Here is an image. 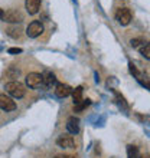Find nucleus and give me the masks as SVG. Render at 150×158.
<instances>
[{"label": "nucleus", "instance_id": "nucleus-1", "mask_svg": "<svg viewBox=\"0 0 150 158\" xmlns=\"http://www.w3.org/2000/svg\"><path fill=\"white\" fill-rule=\"evenodd\" d=\"M6 92H7L9 95H12L13 98H23L25 96V94H26V89H25V85H22L20 82H9V83H6Z\"/></svg>", "mask_w": 150, "mask_h": 158}, {"label": "nucleus", "instance_id": "nucleus-2", "mask_svg": "<svg viewBox=\"0 0 150 158\" xmlns=\"http://www.w3.org/2000/svg\"><path fill=\"white\" fill-rule=\"evenodd\" d=\"M133 19V15L130 12V9L127 7H120L116 12V20L120 23L121 26H127Z\"/></svg>", "mask_w": 150, "mask_h": 158}, {"label": "nucleus", "instance_id": "nucleus-3", "mask_svg": "<svg viewBox=\"0 0 150 158\" xmlns=\"http://www.w3.org/2000/svg\"><path fill=\"white\" fill-rule=\"evenodd\" d=\"M2 20L3 22H9V23H20L23 20V15H22L19 10H7L6 13H3V16H2Z\"/></svg>", "mask_w": 150, "mask_h": 158}, {"label": "nucleus", "instance_id": "nucleus-4", "mask_svg": "<svg viewBox=\"0 0 150 158\" xmlns=\"http://www.w3.org/2000/svg\"><path fill=\"white\" fill-rule=\"evenodd\" d=\"M42 32H43V25H42L39 20H33L29 26H28V29H26V35L32 39L41 36Z\"/></svg>", "mask_w": 150, "mask_h": 158}, {"label": "nucleus", "instance_id": "nucleus-5", "mask_svg": "<svg viewBox=\"0 0 150 158\" xmlns=\"http://www.w3.org/2000/svg\"><path fill=\"white\" fill-rule=\"evenodd\" d=\"M26 85L32 89L35 88H39L42 85V75L41 73H36V72H32L26 76Z\"/></svg>", "mask_w": 150, "mask_h": 158}, {"label": "nucleus", "instance_id": "nucleus-6", "mask_svg": "<svg viewBox=\"0 0 150 158\" xmlns=\"http://www.w3.org/2000/svg\"><path fill=\"white\" fill-rule=\"evenodd\" d=\"M0 108L4 109L6 112L13 111V109H16V102H15L12 98L6 96L4 94H0Z\"/></svg>", "mask_w": 150, "mask_h": 158}, {"label": "nucleus", "instance_id": "nucleus-7", "mask_svg": "<svg viewBox=\"0 0 150 158\" xmlns=\"http://www.w3.org/2000/svg\"><path fill=\"white\" fill-rule=\"evenodd\" d=\"M67 129L68 132L72 134V135H77V134L79 132V119L75 117H71L68 118L67 121Z\"/></svg>", "mask_w": 150, "mask_h": 158}, {"label": "nucleus", "instance_id": "nucleus-8", "mask_svg": "<svg viewBox=\"0 0 150 158\" xmlns=\"http://www.w3.org/2000/svg\"><path fill=\"white\" fill-rule=\"evenodd\" d=\"M71 92H72V88L69 85H67V83H58L56 89H55V94L59 98H67L68 95H71Z\"/></svg>", "mask_w": 150, "mask_h": 158}, {"label": "nucleus", "instance_id": "nucleus-9", "mask_svg": "<svg viewBox=\"0 0 150 158\" xmlns=\"http://www.w3.org/2000/svg\"><path fill=\"white\" fill-rule=\"evenodd\" d=\"M56 144H58L61 148H74L75 147V142H74V138L71 135H62L56 139Z\"/></svg>", "mask_w": 150, "mask_h": 158}, {"label": "nucleus", "instance_id": "nucleus-10", "mask_svg": "<svg viewBox=\"0 0 150 158\" xmlns=\"http://www.w3.org/2000/svg\"><path fill=\"white\" fill-rule=\"evenodd\" d=\"M25 6L29 15H36L41 9V0H26Z\"/></svg>", "mask_w": 150, "mask_h": 158}, {"label": "nucleus", "instance_id": "nucleus-11", "mask_svg": "<svg viewBox=\"0 0 150 158\" xmlns=\"http://www.w3.org/2000/svg\"><path fill=\"white\" fill-rule=\"evenodd\" d=\"M55 81H56V78H55V75L51 71H46L42 75V83H45L46 86H52L55 83Z\"/></svg>", "mask_w": 150, "mask_h": 158}, {"label": "nucleus", "instance_id": "nucleus-12", "mask_svg": "<svg viewBox=\"0 0 150 158\" xmlns=\"http://www.w3.org/2000/svg\"><path fill=\"white\" fill-rule=\"evenodd\" d=\"M72 99H74V105L79 104L81 101H82V86H78L75 88V89H72Z\"/></svg>", "mask_w": 150, "mask_h": 158}, {"label": "nucleus", "instance_id": "nucleus-13", "mask_svg": "<svg viewBox=\"0 0 150 158\" xmlns=\"http://www.w3.org/2000/svg\"><path fill=\"white\" fill-rule=\"evenodd\" d=\"M127 157L129 158H140V152L136 145H127Z\"/></svg>", "mask_w": 150, "mask_h": 158}, {"label": "nucleus", "instance_id": "nucleus-14", "mask_svg": "<svg viewBox=\"0 0 150 158\" xmlns=\"http://www.w3.org/2000/svg\"><path fill=\"white\" fill-rule=\"evenodd\" d=\"M20 32H22V29L20 27H7V30H6V33L9 35V36H12V38H15V39H17V38H20Z\"/></svg>", "mask_w": 150, "mask_h": 158}, {"label": "nucleus", "instance_id": "nucleus-15", "mask_svg": "<svg viewBox=\"0 0 150 158\" xmlns=\"http://www.w3.org/2000/svg\"><path fill=\"white\" fill-rule=\"evenodd\" d=\"M90 104H91V101H90V99H82L79 104L74 105V111H84V109L87 108Z\"/></svg>", "mask_w": 150, "mask_h": 158}, {"label": "nucleus", "instance_id": "nucleus-16", "mask_svg": "<svg viewBox=\"0 0 150 158\" xmlns=\"http://www.w3.org/2000/svg\"><path fill=\"white\" fill-rule=\"evenodd\" d=\"M130 43H131V46H133L134 49H139L140 46H144V45H146L147 42L144 40L143 38H136V39H131V42H130Z\"/></svg>", "mask_w": 150, "mask_h": 158}, {"label": "nucleus", "instance_id": "nucleus-17", "mask_svg": "<svg viewBox=\"0 0 150 158\" xmlns=\"http://www.w3.org/2000/svg\"><path fill=\"white\" fill-rule=\"evenodd\" d=\"M142 55L146 59H150V45L149 43H146V45L142 48Z\"/></svg>", "mask_w": 150, "mask_h": 158}, {"label": "nucleus", "instance_id": "nucleus-18", "mask_svg": "<svg viewBox=\"0 0 150 158\" xmlns=\"http://www.w3.org/2000/svg\"><path fill=\"white\" fill-rule=\"evenodd\" d=\"M129 66H130V72H131V73H133L134 76H137V78H139V76H140V73H139V71L136 69V66H134L133 63H130Z\"/></svg>", "mask_w": 150, "mask_h": 158}, {"label": "nucleus", "instance_id": "nucleus-19", "mask_svg": "<svg viewBox=\"0 0 150 158\" xmlns=\"http://www.w3.org/2000/svg\"><path fill=\"white\" fill-rule=\"evenodd\" d=\"M22 49L20 48H12V49H9V53H20Z\"/></svg>", "mask_w": 150, "mask_h": 158}, {"label": "nucleus", "instance_id": "nucleus-20", "mask_svg": "<svg viewBox=\"0 0 150 158\" xmlns=\"http://www.w3.org/2000/svg\"><path fill=\"white\" fill-rule=\"evenodd\" d=\"M56 158H77V157H74V155H58Z\"/></svg>", "mask_w": 150, "mask_h": 158}, {"label": "nucleus", "instance_id": "nucleus-21", "mask_svg": "<svg viewBox=\"0 0 150 158\" xmlns=\"http://www.w3.org/2000/svg\"><path fill=\"white\" fill-rule=\"evenodd\" d=\"M3 13H4V12H3V10H2V9H0V17L3 16Z\"/></svg>", "mask_w": 150, "mask_h": 158}]
</instances>
